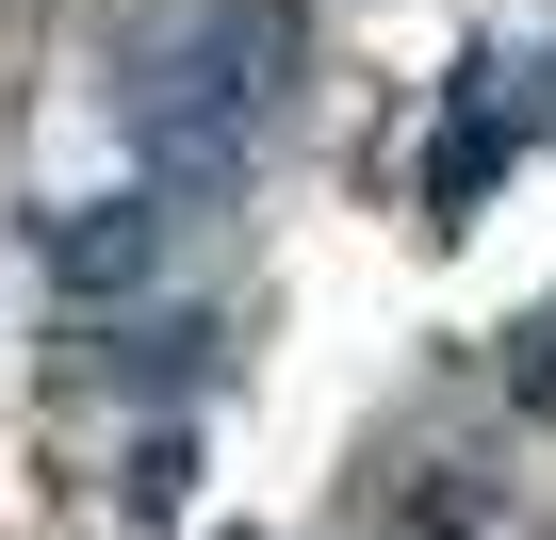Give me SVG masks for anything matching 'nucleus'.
Returning a JSON list of instances; mask_svg holds the SVG:
<instances>
[{
	"mask_svg": "<svg viewBox=\"0 0 556 540\" xmlns=\"http://www.w3.org/2000/svg\"><path fill=\"white\" fill-rule=\"evenodd\" d=\"M131 262H148V213H99V229L66 246V279H131Z\"/></svg>",
	"mask_w": 556,
	"mask_h": 540,
	"instance_id": "1",
	"label": "nucleus"
}]
</instances>
